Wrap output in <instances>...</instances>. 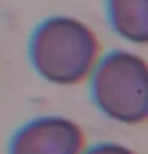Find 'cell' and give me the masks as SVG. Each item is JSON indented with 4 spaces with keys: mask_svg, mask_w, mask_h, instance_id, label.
Returning a JSON list of instances; mask_svg holds the SVG:
<instances>
[{
    "mask_svg": "<svg viewBox=\"0 0 148 154\" xmlns=\"http://www.w3.org/2000/svg\"><path fill=\"white\" fill-rule=\"evenodd\" d=\"M83 149V130L61 116L32 119L16 130L8 145V154H81Z\"/></svg>",
    "mask_w": 148,
    "mask_h": 154,
    "instance_id": "obj_3",
    "label": "cell"
},
{
    "mask_svg": "<svg viewBox=\"0 0 148 154\" xmlns=\"http://www.w3.org/2000/svg\"><path fill=\"white\" fill-rule=\"evenodd\" d=\"M91 95L105 116L121 124H142L148 118L146 62L128 51H113L93 70Z\"/></svg>",
    "mask_w": 148,
    "mask_h": 154,
    "instance_id": "obj_2",
    "label": "cell"
},
{
    "mask_svg": "<svg viewBox=\"0 0 148 154\" xmlns=\"http://www.w3.org/2000/svg\"><path fill=\"white\" fill-rule=\"evenodd\" d=\"M81 154H135L132 149H129L128 146L118 145V143H99L91 146Z\"/></svg>",
    "mask_w": 148,
    "mask_h": 154,
    "instance_id": "obj_5",
    "label": "cell"
},
{
    "mask_svg": "<svg viewBox=\"0 0 148 154\" xmlns=\"http://www.w3.org/2000/svg\"><path fill=\"white\" fill-rule=\"evenodd\" d=\"M107 14L118 35L139 45L148 42V0H107Z\"/></svg>",
    "mask_w": 148,
    "mask_h": 154,
    "instance_id": "obj_4",
    "label": "cell"
},
{
    "mask_svg": "<svg viewBox=\"0 0 148 154\" xmlns=\"http://www.w3.org/2000/svg\"><path fill=\"white\" fill-rule=\"evenodd\" d=\"M29 56L42 78L70 86L84 81L93 73L99 56V40L81 21L54 16L33 30Z\"/></svg>",
    "mask_w": 148,
    "mask_h": 154,
    "instance_id": "obj_1",
    "label": "cell"
}]
</instances>
